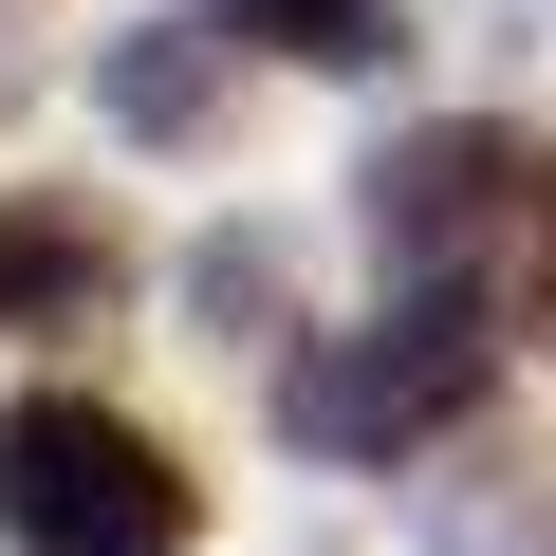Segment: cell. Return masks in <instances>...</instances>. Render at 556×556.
<instances>
[{"label":"cell","mask_w":556,"mask_h":556,"mask_svg":"<svg viewBox=\"0 0 556 556\" xmlns=\"http://www.w3.org/2000/svg\"><path fill=\"white\" fill-rule=\"evenodd\" d=\"M482 390H501V334H482L464 278H427L408 316L316 334L298 371H278V445H298V464H408V445L482 427Z\"/></svg>","instance_id":"6da1fadb"},{"label":"cell","mask_w":556,"mask_h":556,"mask_svg":"<svg viewBox=\"0 0 556 556\" xmlns=\"http://www.w3.org/2000/svg\"><path fill=\"white\" fill-rule=\"evenodd\" d=\"M0 538H20V556H186L204 501H186V464H167L130 408L38 390L20 427H0Z\"/></svg>","instance_id":"7a4b0ae2"},{"label":"cell","mask_w":556,"mask_h":556,"mask_svg":"<svg viewBox=\"0 0 556 556\" xmlns=\"http://www.w3.org/2000/svg\"><path fill=\"white\" fill-rule=\"evenodd\" d=\"M353 204H371V241H390L408 278H464V260L538 204V149H519L501 112H445V130H390V149L353 167Z\"/></svg>","instance_id":"3957f363"},{"label":"cell","mask_w":556,"mask_h":556,"mask_svg":"<svg viewBox=\"0 0 556 556\" xmlns=\"http://www.w3.org/2000/svg\"><path fill=\"white\" fill-rule=\"evenodd\" d=\"M112 223L93 204H0V334H93L112 316Z\"/></svg>","instance_id":"277c9868"},{"label":"cell","mask_w":556,"mask_h":556,"mask_svg":"<svg viewBox=\"0 0 556 556\" xmlns=\"http://www.w3.org/2000/svg\"><path fill=\"white\" fill-rule=\"evenodd\" d=\"M223 56H241V38H204V20H130V38H93V112H112L130 149H186V130L223 112Z\"/></svg>","instance_id":"5b68a950"},{"label":"cell","mask_w":556,"mask_h":556,"mask_svg":"<svg viewBox=\"0 0 556 556\" xmlns=\"http://www.w3.org/2000/svg\"><path fill=\"white\" fill-rule=\"evenodd\" d=\"M241 38H278L298 75H371L390 56V0H241Z\"/></svg>","instance_id":"8992f818"},{"label":"cell","mask_w":556,"mask_h":556,"mask_svg":"<svg viewBox=\"0 0 556 556\" xmlns=\"http://www.w3.org/2000/svg\"><path fill=\"white\" fill-rule=\"evenodd\" d=\"M186 316H204V334H278V241H260V223H223V241L186 260Z\"/></svg>","instance_id":"52a82bcc"},{"label":"cell","mask_w":556,"mask_h":556,"mask_svg":"<svg viewBox=\"0 0 556 556\" xmlns=\"http://www.w3.org/2000/svg\"><path fill=\"white\" fill-rule=\"evenodd\" d=\"M538 316H556V260H538Z\"/></svg>","instance_id":"ba28073f"}]
</instances>
